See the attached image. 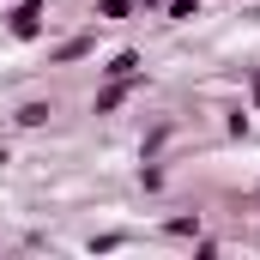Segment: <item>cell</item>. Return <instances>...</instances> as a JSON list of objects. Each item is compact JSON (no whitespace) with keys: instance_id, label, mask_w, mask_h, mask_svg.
<instances>
[{"instance_id":"cell-1","label":"cell","mask_w":260,"mask_h":260,"mask_svg":"<svg viewBox=\"0 0 260 260\" xmlns=\"http://www.w3.org/2000/svg\"><path fill=\"white\" fill-rule=\"evenodd\" d=\"M43 18H49V0H12L6 30H12L18 43H37V37H43Z\"/></svg>"},{"instance_id":"cell-2","label":"cell","mask_w":260,"mask_h":260,"mask_svg":"<svg viewBox=\"0 0 260 260\" xmlns=\"http://www.w3.org/2000/svg\"><path fill=\"white\" fill-rule=\"evenodd\" d=\"M133 85H139V79H109V85L91 97V109H97V115H115V109H121V103L133 97Z\"/></svg>"},{"instance_id":"cell-3","label":"cell","mask_w":260,"mask_h":260,"mask_svg":"<svg viewBox=\"0 0 260 260\" xmlns=\"http://www.w3.org/2000/svg\"><path fill=\"white\" fill-rule=\"evenodd\" d=\"M91 49H97V37H91V30H79V37H67V43L49 55V61H55V67H67V61H85Z\"/></svg>"},{"instance_id":"cell-4","label":"cell","mask_w":260,"mask_h":260,"mask_svg":"<svg viewBox=\"0 0 260 260\" xmlns=\"http://www.w3.org/2000/svg\"><path fill=\"white\" fill-rule=\"evenodd\" d=\"M103 79H139V49H115L109 67H103Z\"/></svg>"},{"instance_id":"cell-5","label":"cell","mask_w":260,"mask_h":260,"mask_svg":"<svg viewBox=\"0 0 260 260\" xmlns=\"http://www.w3.org/2000/svg\"><path fill=\"white\" fill-rule=\"evenodd\" d=\"M49 115H55V103H24V109H18V121H24V127H43Z\"/></svg>"},{"instance_id":"cell-6","label":"cell","mask_w":260,"mask_h":260,"mask_svg":"<svg viewBox=\"0 0 260 260\" xmlns=\"http://www.w3.org/2000/svg\"><path fill=\"white\" fill-rule=\"evenodd\" d=\"M133 0H97V18H127Z\"/></svg>"},{"instance_id":"cell-7","label":"cell","mask_w":260,"mask_h":260,"mask_svg":"<svg viewBox=\"0 0 260 260\" xmlns=\"http://www.w3.org/2000/svg\"><path fill=\"white\" fill-rule=\"evenodd\" d=\"M170 18H176V24H188V18H200V0H170Z\"/></svg>"},{"instance_id":"cell-8","label":"cell","mask_w":260,"mask_h":260,"mask_svg":"<svg viewBox=\"0 0 260 260\" xmlns=\"http://www.w3.org/2000/svg\"><path fill=\"white\" fill-rule=\"evenodd\" d=\"M164 230H170V236H200V218H170Z\"/></svg>"},{"instance_id":"cell-9","label":"cell","mask_w":260,"mask_h":260,"mask_svg":"<svg viewBox=\"0 0 260 260\" xmlns=\"http://www.w3.org/2000/svg\"><path fill=\"white\" fill-rule=\"evenodd\" d=\"M254 103H260V79H254Z\"/></svg>"}]
</instances>
